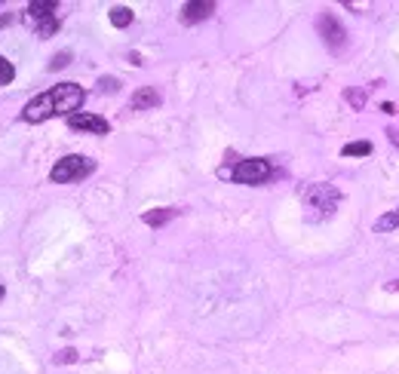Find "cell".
Here are the masks:
<instances>
[{
	"instance_id": "cell-1",
	"label": "cell",
	"mask_w": 399,
	"mask_h": 374,
	"mask_svg": "<svg viewBox=\"0 0 399 374\" xmlns=\"http://www.w3.org/2000/svg\"><path fill=\"white\" fill-rule=\"evenodd\" d=\"M83 98H86V92L77 83H59V86L40 92V96H34L31 101L25 105L22 117L28 123H43V120H50L55 114H77V108L83 105Z\"/></svg>"
},
{
	"instance_id": "cell-2",
	"label": "cell",
	"mask_w": 399,
	"mask_h": 374,
	"mask_svg": "<svg viewBox=\"0 0 399 374\" xmlns=\"http://www.w3.org/2000/svg\"><path fill=\"white\" fill-rule=\"evenodd\" d=\"M341 203V191L335 184H310L304 191V209H308V218L313 221H322L329 215H335Z\"/></svg>"
},
{
	"instance_id": "cell-3",
	"label": "cell",
	"mask_w": 399,
	"mask_h": 374,
	"mask_svg": "<svg viewBox=\"0 0 399 374\" xmlns=\"http://www.w3.org/2000/svg\"><path fill=\"white\" fill-rule=\"evenodd\" d=\"M92 169H96V163H92L89 157L71 154V157H62V160L52 166L50 178H52L55 184H71V181H80V178H86V175H89Z\"/></svg>"
},
{
	"instance_id": "cell-4",
	"label": "cell",
	"mask_w": 399,
	"mask_h": 374,
	"mask_svg": "<svg viewBox=\"0 0 399 374\" xmlns=\"http://www.w3.org/2000/svg\"><path fill=\"white\" fill-rule=\"evenodd\" d=\"M317 31H320L322 43H326L332 52H341V50L347 46V31H344V25H341L332 13H322V16L317 18Z\"/></svg>"
},
{
	"instance_id": "cell-5",
	"label": "cell",
	"mask_w": 399,
	"mask_h": 374,
	"mask_svg": "<svg viewBox=\"0 0 399 374\" xmlns=\"http://www.w3.org/2000/svg\"><path fill=\"white\" fill-rule=\"evenodd\" d=\"M230 178L237 184H264L271 178V163L267 160H240L230 172Z\"/></svg>"
},
{
	"instance_id": "cell-6",
	"label": "cell",
	"mask_w": 399,
	"mask_h": 374,
	"mask_svg": "<svg viewBox=\"0 0 399 374\" xmlns=\"http://www.w3.org/2000/svg\"><path fill=\"white\" fill-rule=\"evenodd\" d=\"M68 126L77 129V132H92V135H108V132H111V126H108L105 117H99V114H83V110H77V114L68 117Z\"/></svg>"
},
{
	"instance_id": "cell-7",
	"label": "cell",
	"mask_w": 399,
	"mask_h": 374,
	"mask_svg": "<svg viewBox=\"0 0 399 374\" xmlns=\"http://www.w3.org/2000/svg\"><path fill=\"white\" fill-rule=\"evenodd\" d=\"M215 13V4L212 0H191V4L181 6V22L184 25H193V22H203Z\"/></svg>"
},
{
	"instance_id": "cell-8",
	"label": "cell",
	"mask_w": 399,
	"mask_h": 374,
	"mask_svg": "<svg viewBox=\"0 0 399 374\" xmlns=\"http://www.w3.org/2000/svg\"><path fill=\"white\" fill-rule=\"evenodd\" d=\"M55 9H59V4L55 0H31L28 4V16H31V22H50V18H55Z\"/></svg>"
},
{
	"instance_id": "cell-9",
	"label": "cell",
	"mask_w": 399,
	"mask_h": 374,
	"mask_svg": "<svg viewBox=\"0 0 399 374\" xmlns=\"http://www.w3.org/2000/svg\"><path fill=\"white\" fill-rule=\"evenodd\" d=\"M157 105H160V92H157L154 86H142L133 98H129V108L133 110H151Z\"/></svg>"
},
{
	"instance_id": "cell-10",
	"label": "cell",
	"mask_w": 399,
	"mask_h": 374,
	"mask_svg": "<svg viewBox=\"0 0 399 374\" xmlns=\"http://www.w3.org/2000/svg\"><path fill=\"white\" fill-rule=\"evenodd\" d=\"M175 215H179V209H154V212H145V224L147 227H160V224L175 218Z\"/></svg>"
},
{
	"instance_id": "cell-11",
	"label": "cell",
	"mask_w": 399,
	"mask_h": 374,
	"mask_svg": "<svg viewBox=\"0 0 399 374\" xmlns=\"http://www.w3.org/2000/svg\"><path fill=\"white\" fill-rule=\"evenodd\" d=\"M396 227H399V209L387 212V215H381V218L375 221V233H390V230H396Z\"/></svg>"
},
{
	"instance_id": "cell-12",
	"label": "cell",
	"mask_w": 399,
	"mask_h": 374,
	"mask_svg": "<svg viewBox=\"0 0 399 374\" xmlns=\"http://www.w3.org/2000/svg\"><path fill=\"white\" fill-rule=\"evenodd\" d=\"M341 154L344 157H369L372 154V142H350L341 147Z\"/></svg>"
},
{
	"instance_id": "cell-13",
	"label": "cell",
	"mask_w": 399,
	"mask_h": 374,
	"mask_svg": "<svg viewBox=\"0 0 399 374\" xmlns=\"http://www.w3.org/2000/svg\"><path fill=\"white\" fill-rule=\"evenodd\" d=\"M111 22H114V28H126L129 22H133V9L129 6H114L111 9Z\"/></svg>"
},
{
	"instance_id": "cell-14",
	"label": "cell",
	"mask_w": 399,
	"mask_h": 374,
	"mask_svg": "<svg viewBox=\"0 0 399 374\" xmlns=\"http://www.w3.org/2000/svg\"><path fill=\"white\" fill-rule=\"evenodd\" d=\"M13 77H16V68H13V62H9V59H4V55H0V86H9V83H13Z\"/></svg>"
},
{
	"instance_id": "cell-15",
	"label": "cell",
	"mask_w": 399,
	"mask_h": 374,
	"mask_svg": "<svg viewBox=\"0 0 399 374\" xmlns=\"http://www.w3.org/2000/svg\"><path fill=\"white\" fill-rule=\"evenodd\" d=\"M344 96H347V101H350V105H354L356 110H363V105H366V92H359V89H347Z\"/></svg>"
},
{
	"instance_id": "cell-16",
	"label": "cell",
	"mask_w": 399,
	"mask_h": 374,
	"mask_svg": "<svg viewBox=\"0 0 399 374\" xmlns=\"http://www.w3.org/2000/svg\"><path fill=\"white\" fill-rule=\"evenodd\" d=\"M71 62V52H59V55H52V62H50V71H59L64 68V64Z\"/></svg>"
},
{
	"instance_id": "cell-17",
	"label": "cell",
	"mask_w": 399,
	"mask_h": 374,
	"mask_svg": "<svg viewBox=\"0 0 399 374\" xmlns=\"http://www.w3.org/2000/svg\"><path fill=\"white\" fill-rule=\"evenodd\" d=\"M99 86L105 89V92H114V89L120 86V83H117V80H111V77H101V83H99Z\"/></svg>"
},
{
	"instance_id": "cell-18",
	"label": "cell",
	"mask_w": 399,
	"mask_h": 374,
	"mask_svg": "<svg viewBox=\"0 0 399 374\" xmlns=\"http://www.w3.org/2000/svg\"><path fill=\"white\" fill-rule=\"evenodd\" d=\"M74 359H77V353H74V350H64V353L55 356V362H74Z\"/></svg>"
},
{
	"instance_id": "cell-19",
	"label": "cell",
	"mask_w": 399,
	"mask_h": 374,
	"mask_svg": "<svg viewBox=\"0 0 399 374\" xmlns=\"http://www.w3.org/2000/svg\"><path fill=\"white\" fill-rule=\"evenodd\" d=\"M387 135H390V142L399 147V129H390V132H387Z\"/></svg>"
},
{
	"instance_id": "cell-20",
	"label": "cell",
	"mask_w": 399,
	"mask_h": 374,
	"mask_svg": "<svg viewBox=\"0 0 399 374\" xmlns=\"http://www.w3.org/2000/svg\"><path fill=\"white\" fill-rule=\"evenodd\" d=\"M381 110H384V114H393V110H396V105H390V101H384V105H381Z\"/></svg>"
},
{
	"instance_id": "cell-21",
	"label": "cell",
	"mask_w": 399,
	"mask_h": 374,
	"mask_svg": "<svg viewBox=\"0 0 399 374\" xmlns=\"http://www.w3.org/2000/svg\"><path fill=\"white\" fill-rule=\"evenodd\" d=\"M0 298H4V283H0Z\"/></svg>"
}]
</instances>
